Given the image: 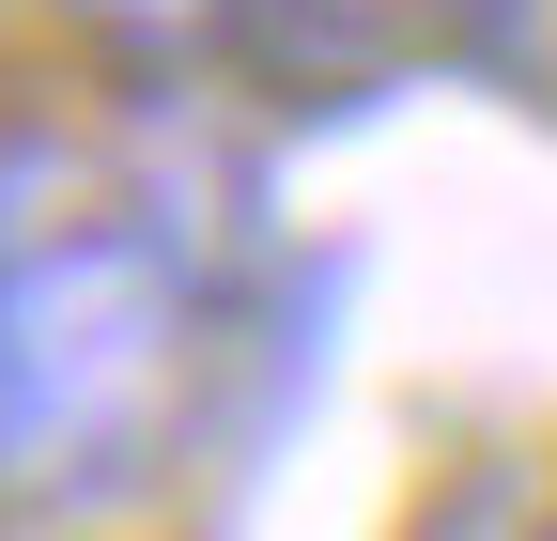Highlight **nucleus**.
<instances>
[{"label": "nucleus", "instance_id": "f257e3e1", "mask_svg": "<svg viewBox=\"0 0 557 541\" xmlns=\"http://www.w3.org/2000/svg\"><path fill=\"white\" fill-rule=\"evenodd\" d=\"M218 387V263L78 124L0 140V526H94Z\"/></svg>", "mask_w": 557, "mask_h": 541}, {"label": "nucleus", "instance_id": "f03ea898", "mask_svg": "<svg viewBox=\"0 0 557 541\" xmlns=\"http://www.w3.org/2000/svg\"><path fill=\"white\" fill-rule=\"evenodd\" d=\"M62 32L124 93H218V78L263 62V0H62Z\"/></svg>", "mask_w": 557, "mask_h": 541}]
</instances>
